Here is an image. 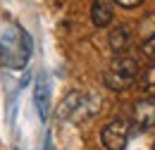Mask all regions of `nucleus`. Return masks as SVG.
Wrapping results in <instances>:
<instances>
[{
  "mask_svg": "<svg viewBox=\"0 0 155 150\" xmlns=\"http://www.w3.org/2000/svg\"><path fill=\"white\" fill-rule=\"evenodd\" d=\"M136 76H138V62L129 55H117L115 60L110 62V67H107V72L103 76V81H105V86H107L110 91L119 93V91H127V88L134 83Z\"/></svg>",
  "mask_w": 155,
  "mask_h": 150,
  "instance_id": "nucleus-1",
  "label": "nucleus"
},
{
  "mask_svg": "<svg viewBox=\"0 0 155 150\" xmlns=\"http://www.w3.org/2000/svg\"><path fill=\"white\" fill-rule=\"evenodd\" d=\"M0 48H2V60L10 67H24L29 53H31V38L21 31L19 26H12V31H5V36L0 38Z\"/></svg>",
  "mask_w": 155,
  "mask_h": 150,
  "instance_id": "nucleus-2",
  "label": "nucleus"
},
{
  "mask_svg": "<svg viewBox=\"0 0 155 150\" xmlns=\"http://www.w3.org/2000/svg\"><path fill=\"white\" fill-rule=\"evenodd\" d=\"M96 107H98V100H93L91 95L86 93H72L67 95L60 105V119H74V122H81L91 114H96Z\"/></svg>",
  "mask_w": 155,
  "mask_h": 150,
  "instance_id": "nucleus-3",
  "label": "nucleus"
},
{
  "mask_svg": "<svg viewBox=\"0 0 155 150\" xmlns=\"http://www.w3.org/2000/svg\"><path fill=\"white\" fill-rule=\"evenodd\" d=\"M100 141H103V145L107 150H124L127 148V141H129V122L112 119L100 131Z\"/></svg>",
  "mask_w": 155,
  "mask_h": 150,
  "instance_id": "nucleus-4",
  "label": "nucleus"
},
{
  "mask_svg": "<svg viewBox=\"0 0 155 150\" xmlns=\"http://www.w3.org/2000/svg\"><path fill=\"white\" fill-rule=\"evenodd\" d=\"M134 122L138 129H148L155 124V98H143L141 103H136L134 110Z\"/></svg>",
  "mask_w": 155,
  "mask_h": 150,
  "instance_id": "nucleus-5",
  "label": "nucleus"
},
{
  "mask_svg": "<svg viewBox=\"0 0 155 150\" xmlns=\"http://www.w3.org/2000/svg\"><path fill=\"white\" fill-rule=\"evenodd\" d=\"M115 17V2L112 0H93V7H91V19L96 26H107Z\"/></svg>",
  "mask_w": 155,
  "mask_h": 150,
  "instance_id": "nucleus-6",
  "label": "nucleus"
},
{
  "mask_svg": "<svg viewBox=\"0 0 155 150\" xmlns=\"http://www.w3.org/2000/svg\"><path fill=\"white\" fill-rule=\"evenodd\" d=\"M48 83H45V79L41 76L38 81H36V105H38V114L41 119H45L48 117Z\"/></svg>",
  "mask_w": 155,
  "mask_h": 150,
  "instance_id": "nucleus-7",
  "label": "nucleus"
},
{
  "mask_svg": "<svg viewBox=\"0 0 155 150\" xmlns=\"http://www.w3.org/2000/svg\"><path fill=\"white\" fill-rule=\"evenodd\" d=\"M129 45V31L124 26H117L115 31L110 34V48L115 53H124V48Z\"/></svg>",
  "mask_w": 155,
  "mask_h": 150,
  "instance_id": "nucleus-8",
  "label": "nucleus"
},
{
  "mask_svg": "<svg viewBox=\"0 0 155 150\" xmlns=\"http://www.w3.org/2000/svg\"><path fill=\"white\" fill-rule=\"evenodd\" d=\"M143 88H146L143 98H155V67L146 72V76H143Z\"/></svg>",
  "mask_w": 155,
  "mask_h": 150,
  "instance_id": "nucleus-9",
  "label": "nucleus"
},
{
  "mask_svg": "<svg viewBox=\"0 0 155 150\" xmlns=\"http://www.w3.org/2000/svg\"><path fill=\"white\" fill-rule=\"evenodd\" d=\"M141 50H143V55L148 57L150 62H155V34L143 41V48H141Z\"/></svg>",
  "mask_w": 155,
  "mask_h": 150,
  "instance_id": "nucleus-10",
  "label": "nucleus"
},
{
  "mask_svg": "<svg viewBox=\"0 0 155 150\" xmlns=\"http://www.w3.org/2000/svg\"><path fill=\"white\" fill-rule=\"evenodd\" d=\"M117 5H122V7H136V5H141L143 0H112Z\"/></svg>",
  "mask_w": 155,
  "mask_h": 150,
  "instance_id": "nucleus-11",
  "label": "nucleus"
}]
</instances>
